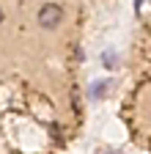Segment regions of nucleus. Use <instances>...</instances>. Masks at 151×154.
Returning a JSON list of instances; mask_svg holds the SVG:
<instances>
[{"label": "nucleus", "instance_id": "obj_1", "mask_svg": "<svg viewBox=\"0 0 151 154\" xmlns=\"http://www.w3.org/2000/svg\"><path fill=\"white\" fill-rule=\"evenodd\" d=\"M61 19H63V8L55 6V3H50V6H44L39 11V25L41 28H58Z\"/></svg>", "mask_w": 151, "mask_h": 154}, {"label": "nucleus", "instance_id": "obj_6", "mask_svg": "<svg viewBox=\"0 0 151 154\" xmlns=\"http://www.w3.org/2000/svg\"><path fill=\"white\" fill-rule=\"evenodd\" d=\"M99 154H118V151H99Z\"/></svg>", "mask_w": 151, "mask_h": 154}, {"label": "nucleus", "instance_id": "obj_3", "mask_svg": "<svg viewBox=\"0 0 151 154\" xmlns=\"http://www.w3.org/2000/svg\"><path fill=\"white\" fill-rule=\"evenodd\" d=\"M104 66H107V69H116V66H118V63H116V52H113V50L104 52Z\"/></svg>", "mask_w": 151, "mask_h": 154}, {"label": "nucleus", "instance_id": "obj_5", "mask_svg": "<svg viewBox=\"0 0 151 154\" xmlns=\"http://www.w3.org/2000/svg\"><path fill=\"white\" fill-rule=\"evenodd\" d=\"M3 19H6V14H3V8H0V22H3Z\"/></svg>", "mask_w": 151, "mask_h": 154}, {"label": "nucleus", "instance_id": "obj_4", "mask_svg": "<svg viewBox=\"0 0 151 154\" xmlns=\"http://www.w3.org/2000/svg\"><path fill=\"white\" fill-rule=\"evenodd\" d=\"M143 3H146V0H135V8L140 11V6H143Z\"/></svg>", "mask_w": 151, "mask_h": 154}, {"label": "nucleus", "instance_id": "obj_2", "mask_svg": "<svg viewBox=\"0 0 151 154\" xmlns=\"http://www.w3.org/2000/svg\"><path fill=\"white\" fill-rule=\"evenodd\" d=\"M107 80H99V83H93L91 85V96H93V99H102V96H104V91H107Z\"/></svg>", "mask_w": 151, "mask_h": 154}]
</instances>
